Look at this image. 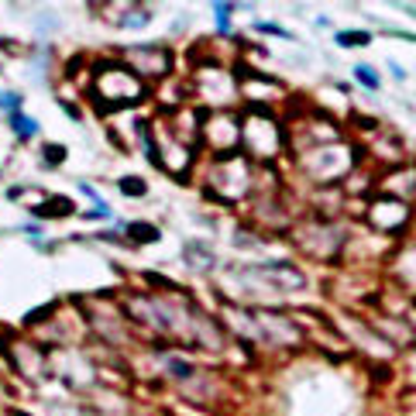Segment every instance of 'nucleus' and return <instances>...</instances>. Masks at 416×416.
<instances>
[{
	"label": "nucleus",
	"mask_w": 416,
	"mask_h": 416,
	"mask_svg": "<svg viewBox=\"0 0 416 416\" xmlns=\"http://www.w3.org/2000/svg\"><path fill=\"white\" fill-rule=\"evenodd\" d=\"M124 189H128V193H144V186H141V183H124Z\"/></svg>",
	"instance_id": "nucleus-3"
},
{
	"label": "nucleus",
	"mask_w": 416,
	"mask_h": 416,
	"mask_svg": "<svg viewBox=\"0 0 416 416\" xmlns=\"http://www.w3.org/2000/svg\"><path fill=\"white\" fill-rule=\"evenodd\" d=\"M337 42L351 48V45H368V31H344V35H337Z\"/></svg>",
	"instance_id": "nucleus-1"
},
{
	"label": "nucleus",
	"mask_w": 416,
	"mask_h": 416,
	"mask_svg": "<svg viewBox=\"0 0 416 416\" xmlns=\"http://www.w3.org/2000/svg\"><path fill=\"white\" fill-rule=\"evenodd\" d=\"M358 79H361V83H365V86H378V79H375V76H371V72H368V66H358Z\"/></svg>",
	"instance_id": "nucleus-2"
}]
</instances>
